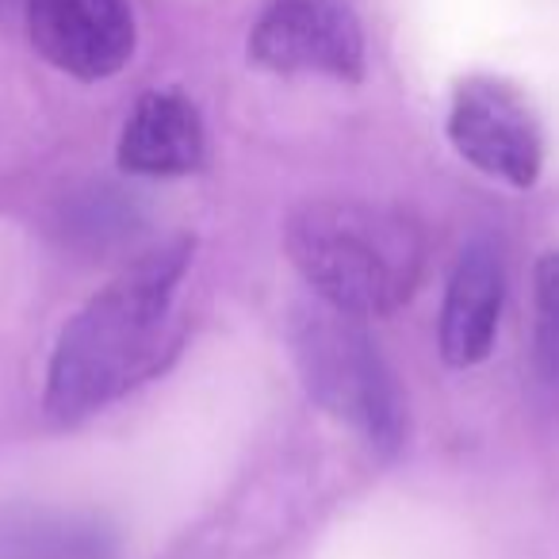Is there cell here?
Returning a JSON list of instances; mask_svg holds the SVG:
<instances>
[{
	"label": "cell",
	"instance_id": "6da1fadb",
	"mask_svg": "<svg viewBox=\"0 0 559 559\" xmlns=\"http://www.w3.org/2000/svg\"><path fill=\"white\" fill-rule=\"evenodd\" d=\"M188 264L192 238L162 241L66 322L47 368L50 418H88L162 368L173 353V304Z\"/></svg>",
	"mask_w": 559,
	"mask_h": 559
},
{
	"label": "cell",
	"instance_id": "7a4b0ae2",
	"mask_svg": "<svg viewBox=\"0 0 559 559\" xmlns=\"http://www.w3.org/2000/svg\"><path fill=\"white\" fill-rule=\"evenodd\" d=\"M284 253L322 304L357 319H380L418 288L426 238L395 207L322 200L288 215Z\"/></svg>",
	"mask_w": 559,
	"mask_h": 559
},
{
	"label": "cell",
	"instance_id": "3957f363",
	"mask_svg": "<svg viewBox=\"0 0 559 559\" xmlns=\"http://www.w3.org/2000/svg\"><path fill=\"white\" fill-rule=\"evenodd\" d=\"M292 353L322 411L357 429L376 452H395L403 444V395L388 360L365 330V319L319 299L292 322Z\"/></svg>",
	"mask_w": 559,
	"mask_h": 559
},
{
	"label": "cell",
	"instance_id": "277c9868",
	"mask_svg": "<svg viewBox=\"0 0 559 559\" xmlns=\"http://www.w3.org/2000/svg\"><path fill=\"white\" fill-rule=\"evenodd\" d=\"M249 58L272 73L365 81V32L349 0H269L249 32Z\"/></svg>",
	"mask_w": 559,
	"mask_h": 559
},
{
	"label": "cell",
	"instance_id": "5b68a950",
	"mask_svg": "<svg viewBox=\"0 0 559 559\" xmlns=\"http://www.w3.org/2000/svg\"><path fill=\"white\" fill-rule=\"evenodd\" d=\"M449 142L467 165L510 188H533L544 169V134L536 111L510 81L467 78L452 93Z\"/></svg>",
	"mask_w": 559,
	"mask_h": 559
},
{
	"label": "cell",
	"instance_id": "8992f818",
	"mask_svg": "<svg viewBox=\"0 0 559 559\" xmlns=\"http://www.w3.org/2000/svg\"><path fill=\"white\" fill-rule=\"evenodd\" d=\"M32 47L78 81H108L134 55L127 0H24Z\"/></svg>",
	"mask_w": 559,
	"mask_h": 559
},
{
	"label": "cell",
	"instance_id": "52a82bcc",
	"mask_svg": "<svg viewBox=\"0 0 559 559\" xmlns=\"http://www.w3.org/2000/svg\"><path fill=\"white\" fill-rule=\"evenodd\" d=\"M502 257L490 241H472L452 269L441 304V322H437V345H441L444 365L475 368L490 357L498 337V319H502Z\"/></svg>",
	"mask_w": 559,
	"mask_h": 559
},
{
	"label": "cell",
	"instance_id": "ba28073f",
	"mask_svg": "<svg viewBox=\"0 0 559 559\" xmlns=\"http://www.w3.org/2000/svg\"><path fill=\"white\" fill-rule=\"evenodd\" d=\"M119 169L134 177H188L203 165V123L177 88L142 93L119 134Z\"/></svg>",
	"mask_w": 559,
	"mask_h": 559
},
{
	"label": "cell",
	"instance_id": "9c48e42d",
	"mask_svg": "<svg viewBox=\"0 0 559 559\" xmlns=\"http://www.w3.org/2000/svg\"><path fill=\"white\" fill-rule=\"evenodd\" d=\"M0 559H116V536L81 513L16 510L0 518Z\"/></svg>",
	"mask_w": 559,
	"mask_h": 559
},
{
	"label": "cell",
	"instance_id": "30bf717a",
	"mask_svg": "<svg viewBox=\"0 0 559 559\" xmlns=\"http://www.w3.org/2000/svg\"><path fill=\"white\" fill-rule=\"evenodd\" d=\"M536 288V372L559 383V253H544L533 272Z\"/></svg>",
	"mask_w": 559,
	"mask_h": 559
},
{
	"label": "cell",
	"instance_id": "8fae6325",
	"mask_svg": "<svg viewBox=\"0 0 559 559\" xmlns=\"http://www.w3.org/2000/svg\"><path fill=\"white\" fill-rule=\"evenodd\" d=\"M12 4H20V0H0V12H4V9H12Z\"/></svg>",
	"mask_w": 559,
	"mask_h": 559
}]
</instances>
